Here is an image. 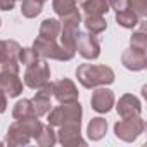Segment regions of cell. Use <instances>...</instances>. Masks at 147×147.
<instances>
[{"label":"cell","mask_w":147,"mask_h":147,"mask_svg":"<svg viewBox=\"0 0 147 147\" xmlns=\"http://www.w3.org/2000/svg\"><path fill=\"white\" fill-rule=\"evenodd\" d=\"M116 109H118V114H119L121 118H133V116H140V113H142V104H140V100H138L135 95L125 94V95L119 97Z\"/></svg>","instance_id":"cell-14"},{"label":"cell","mask_w":147,"mask_h":147,"mask_svg":"<svg viewBox=\"0 0 147 147\" xmlns=\"http://www.w3.org/2000/svg\"><path fill=\"white\" fill-rule=\"evenodd\" d=\"M116 23L123 28H128V30H133L137 28V24L140 23L138 16L131 11V9H126V11H121V12H116Z\"/></svg>","instance_id":"cell-23"},{"label":"cell","mask_w":147,"mask_h":147,"mask_svg":"<svg viewBox=\"0 0 147 147\" xmlns=\"http://www.w3.org/2000/svg\"><path fill=\"white\" fill-rule=\"evenodd\" d=\"M31 106H33V111H35V116H36V118L45 116V114L52 109L50 97L42 95V94H35V97L31 99Z\"/></svg>","instance_id":"cell-21"},{"label":"cell","mask_w":147,"mask_h":147,"mask_svg":"<svg viewBox=\"0 0 147 147\" xmlns=\"http://www.w3.org/2000/svg\"><path fill=\"white\" fill-rule=\"evenodd\" d=\"M144 128H145V123L140 116L121 118V121L114 125V133L123 142H133L140 133H144Z\"/></svg>","instance_id":"cell-6"},{"label":"cell","mask_w":147,"mask_h":147,"mask_svg":"<svg viewBox=\"0 0 147 147\" xmlns=\"http://www.w3.org/2000/svg\"><path fill=\"white\" fill-rule=\"evenodd\" d=\"M49 80H50V67H49L47 61L38 59L36 62L26 66V71H24V85L26 87L36 90Z\"/></svg>","instance_id":"cell-5"},{"label":"cell","mask_w":147,"mask_h":147,"mask_svg":"<svg viewBox=\"0 0 147 147\" xmlns=\"http://www.w3.org/2000/svg\"><path fill=\"white\" fill-rule=\"evenodd\" d=\"M0 90L9 97H19L23 92V82L19 78V73H0Z\"/></svg>","instance_id":"cell-10"},{"label":"cell","mask_w":147,"mask_h":147,"mask_svg":"<svg viewBox=\"0 0 147 147\" xmlns=\"http://www.w3.org/2000/svg\"><path fill=\"white\" fill-rule=\"evenodd\" d=\"M49 125L52 126H61L64 123H71V121H80L82 123V114H83V109H82V104L78 100L75 102H62L61 106L50 109L49 113Z\"/></svg>","instance_id":"cell-3"},{"label":"cell","mask_w":147,"mask_h":147,"mask_svg":"<svg viewBox=\"0 0 147 147\" xmlns=\"http://www.w3.org/2000/svg\"><path fill=\"white\" fill-rule=\"evenodd\" d=\"M109 7L114 9L116 12L130 9V0H109Z\"/></svg>","instance_id":"cell-29"},{"label":"cell","mask_w":147,"mask_h":147,"mask_svg":"<svg viewBox=\"0 0 147 147\" xmlns=\"http://www.w3.org/2000/svg\"><path fill=\"white\" fill-rule=\"evenodd\" d=\"M31 140V135L28 133V130L24 128V125L16 119L9 130H7V135H5V144L7 145H12V147H18V145H28Z\"/></svg>","instance_id":"cell-13"},{"label":"cell","mask_w":147,"mask_h":147,"mask_svg":"<svg viewBox=\"0 0 147 147\" xmlns=\"http://www.w3.org/2000/svg\"><path fill=\"white\" fill-rule=\"evenodd\" d=\"M38 59H40V57L35 54L33 49H23V47H21V52H19V62H21V64L30 66V64L36 62Z\"/></svg>","instance_id":"cell-27"},{"label":"cell","mask_w":147,"mask_h":147,"mask_svg":"<svg viewBox=\"0 0 147 147\" xmlns=\"http://www.w3.org/2000/svg\"><path fill=\"white\" fill-rule=\"evenodd\" d=\"M0 24H2V23H0Z\"/></svg>","instance_id":"cell-37"},{"label":"cell","mask_w":147,"mask_h":147,"mask_svg":"<svg viewBox=\"0 0 147 147\" xmlns=\"http://www.w3.org/2000/svg\"><path fill=\"white\" fill-rule=\"evenodd\" d=\"M107 133V121L100 116L92 118L88 126H87V135L90 140H100L104 135Z\"/></svg>","instance_id":"cell-16"},{"label":"cell","mask_w":147,"mask_h":147,"mask_svg":"<svg viewBox=\"0 0 147 147\" xmlns=\"http://www.w3.org/2000/svg\"><path fill=\"white\" fill-rule=\"evenodd\" d=\"M59 33H61V21H57V19H45L40 24L38 36L45 38V40H57Z\"/></svg>","instance_id":"cell-17"},{"label":"cell","mask_w":147,"mask_h":147,"mask_svg":"<svg viewBox=\"0 0 147 147\" xmlns=\"http://www.w3.org/2000/svg\"><path fill=\"white\" fill-rule=\"evenodd\" d=\"M121 64L130 71H142L147 67V52L128 49L121 54Z\"/></svg>","instance_id":"cell-11"},{"label":"cell","mask_w":147,"mask_h":147,"mask_svg":"<svg viewBox=\"0 0 147 147\" xmlns=\"http://www.w3.org/2000/svg\"><path fill=\"white\" fill-rule=\"evenodd\" d=\"M5 109H7V95L0 90V114L5 113Z\"/></svg>","instance_id":"cell-33"},{"label":"cell","mask_w":147,"mask_h":147,"mask_svg":"<svg viewBox=\"0 0 147 147\" xmlns=\"http://www.w3.org/2000/svg\"><path fill=\"white\" fill-rule=\"evenodd\" d=\"M54 97L59 100V104L75 102L78 100V88L69 78H62L54 83Z\"/></svg>","instance_id":"cell-9"},{"label":"cell","mask_w":147,"mask_h":147,"mask_svg":"<svg viewBox=\"0 0 147 147\" xmlns=\"http://www.w3.org/2000/svg\"><path fill=\"white\" fill-rule=\"evenodd\" d=\"M76 2H80V4H82V2H83V0H76Z\"/></svg>","instance_id":"cell-34"},{"label":"cell","mask_w":147,"mask_h":147,"mask_svg":"<svg viewBox=\"0 0 147 147\" xmlns=\"http://www.w3.org/2000/svg\"><path fill=\"white\" fill-rule=\"evenodd\" d=\"M35 140L42 147H52L57 142V135L54 131V126L52 125H42V130H40V133Z\"/></svg>","instance_id":"cell-22"},{"label":"cell","mask_w":147,"mask_h":147,"mask_svg":"<svg viewBox=\"0 0 147 147\" xmlns=\"http://www.w3.org/2000/svg\"><path fill=\"white\" fill-rule=\"evenodd\" d=\"M80 23H82L80 11L61 18V33H59V36H61V45L62 47H66L69 50H75V40H76V33L80 31L78 30Z\"/></svg>","instance_id":"cell-4"},{"label":"cell","mask_w":147,"mask_h":147,"mask_svg":"<svg viewBox=\"0 0 147 147\" xmlns=\"http://www.w3.org/2000/svg\"><path fill=\"white\" fill-rule=\"evenodd\" d=\"M21 45L16 40H0V64L2 62H19Z\"/></svg>","instance_id":"cell-15"},{"label":"cell","mask_w":147,"mask_h":147,"mask_svg":"<svg viewBox=\"0 0 147 147\" xmlns=\"http://www.w3.org/2000/svg\"><path fill=\"white\" fill-rule=\"evenodd\" d=\"M92 109L104 114V113H109L114 106V94L109 90V88H97L94 90L92 94Z\"/></svg>","instance_id":"cell-12"},{"label":"cell","mask_w":147,"mask_h":147,"mask_svg":"<svg viewBox=\"0 0 147 147\" xmlns=\"http://www.w3.org/2000/svg\"><path fill=\"white\" fill-rule=\"evenodd\" d=\"M30 116H35V111H33V106H31V99L18 100L14 104V109H12V118L14 119H23V118H30Z\"/></svg>","instance_id":"cell-24"},{"label":"cell","mask_w":147,"mask_h":147,"mask_svg":"<svg viewBox=\"0 0 147 147\" xmlns=\"http://www.w3.org/2000/svg\"><path fill=\"white\" fill-rule=\"evenodd\" d=\"M83 23H85L87 31L92 33V35H99L107 28V23H106L104 16H97V14H87Z\"/></svg>","instance_id":"cell-20"},{"label":"cell","mask_w":147,"mask_h":147,"mask_svg":"<svg viewBox=\"0 0 147 147\" xmlns=\"http://www.w3.org/2000/svg\"><path fill=\"white\" fill-rule=\"evenodd\" d=\"M40 2H45V0H40Z\"/></svg>","instance_id":"cell-35"},{"label":"cell","mask_w":147,"mask_h":147,"mask_svg":"<svg viewBox=\"0 0 147 147\" xmlns=\"http://www.w3.org/2000/svg\"><path fill=\"white\" fill-rule=\"evenodd\" d=\"M11 71V73H19V62H2L0 64V73Z\"/></svg>","instance_id":"cell-31"},{"label":"cell","mask_w":147,"mask_h":147,"mask_svg":"<svg viewBox=\"0 0 147 147\" xmlns=\"http://www.w3.org/2000/svg\"><path fill=\"white\" fill-rule=\"evenodd\" d=\"M52 9L59 18H64L73 12H78V2L76 0H52Z\"/></svg>","instance_id":"cell-18"},{"label":"cell","mask_w":147,"mask_h":147,"mask_svg":"<svg viewBox=\"0 0 147 147\" xmlns=\"http://www.w3.org/2000/svg\"><path fill=\"white\" fill-rule=\"evenodd\" d=\"M130 9L138 16V19H144L147 16V0H130Z\"/></svg>","instance_id":"cell-28"},{"label":"cell","mask_w":147,"mask_h":147,"mask_svg":"<svg viewBox=\"0 0 147 147\" xmlns=\"http://www.w3.org/2000/svg\"><path fill=\"white\" fill-rule=\"evenodd\" d=\"M82 9L87 14L104 16L109 11V0H83V2H82Z\"/></svg>","instance_id":"cell-19"},{"label":"cell","mask_w":147,"mask_h":147,"mask_svg":"<svg viewBox=\"0 0 147 147\" xmlns=\"http://www.w3.org/2000/svg\"><path fill=\"white\" fill-rule=\"evenodd\" d=\"M75 50H78V54L85 59H97L100 55V43L99 40L92 35V33H76V40H75Z\"/></svg>","instance_id":"cell-8"},{"label":"cell","mask_w":147,"mask_h":147,"mask_svg":"<svg viewBox=\"0 0 147 147\" xmlns=\"http://www.w3.org/2000/svg\"><path fill=\"white\" fill-rule=\"evenodd\" d=\"M43 9V2L40 0H21V14L28 19L36 18Z\"/></svg>","instance_id":"cell-25"},{"label":"cell","mask_w":147,"mask_h":147,"mask_svg":"<svg viewBox=\"0 0 147 147\" xmlns=\"http://www.w3.org/2000/svg\"><path fill=\"white\" fill-rule=\"evenodd\" d=\"M130 47L135 49V50L147 52V35H145V30L144 28L140 31H133V35L130 38Z\"/></svg>","instance_id":"cell-26"},{"label":"cell","mask_w":147,"mask_h":147,"mask_svg":"<svg viewBox=\"0 0 147 147\" xmlns=\"http://www.w3.org/2000/svg\"><path fill=\"white\" fill-rule=\"evenodd\" d=\"M18 0H0V11H12Z\"/></svg>","instance_id":"cell-32"},{"label":"cell","mask_w":147,"mask_h":147,"mask_svg":"<svg viewBox=\"0 0 147 147\" xmlns=\"http://www.w3.org/2000/svg\"><path fill=\"white\" fill-rule=\"evenodd\" d=\"M57 135V142L61 145L66 147H75V145H87V140L82 137V123L80 121H71V123H64L59 126Z\"/></svg>","instance_id":"cell-7"},{"label":"cell","mask_w":147,"mask_h":147,"mask_svg":"<svg viewBox=\"0 0 147 147\" xmlns=\"http://www.w3.org/2000/svg\"><path fill=\"white\" fill-rule=\"evenodd\" d=\"M36 94H42V95L52 97V95H54V83L49 80V82H47V83H43L40 88H36Z\"/></svg>","instance_id":"cell-30"},{"label":"cell","mask_w":147,"mask_h":147,"mask_svg":"<svg viewBox=\"0 0 147 147\" xmlns=\"http://www.w3.org/2000/svg\"><path fill=\"white\" fill-rule=\"evenodd\" d=\"M0 145H2V142H0Z\"/></svg>","instance_id":"cell-36"},{"label":"cell","mask_w":147,"mask_h":147,"mask_svg":"<svg viewBox=\"0 0 147 147\" xmlns=\"http://www.w3.org/2000/svg\"><path fill=\"white\" fill-rule=\"evenodd\" d=\"M76 78L85 88L111 85L114 82V71L104 64H82L76 69Z\"/></svg>","instance_id":"cell-1"},{"label":"cell","mask_w":147,"mask_h":147,"mask_svg":"<svg viewBox=\"0 0 147 147\" xmlns=\"http://www.w3.org/2000/svg\"><path fill=\"white\" fill-rule=\"evenodd\" d=\"M35 54L40 59H55V61H71L75 57V50H69L62 45H59L55 40H45L36 36V40L33 42Z\"/></svg>","instance_id":"cell-2"}]
</instances>
